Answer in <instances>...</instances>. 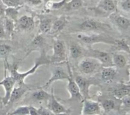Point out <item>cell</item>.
Here are the masks:
<instances>
[{
	"label": "cell",
	"mask_w": 130,
	"mask_h": 115,
	"mask_svg": "<svg viewBox=\"0 0 130 115\" xmlns=\"http://www.w3.org/2000/svg\"><path fill=\"white\" fill-rule=\"evenodd\" d=\"M50 62V59L47 58L45 55L42 53L40 58L38 60H36L35 62V65L30 69L29 71H26L25 73H19L17 70V66H13L11 67V76L13 78L15 81V83L17 84L19 86H22L25 85L24 80L25 78L30 75H32L36 72L38 67L43 64H46Z\"/></svg>",
	"instance_id": "1"
},
{
	"label": "cell",
	"mask_w": 130,
	"mask_h": 115,
	"mask_svg": "<svg viewBox=\"0 0 130 115\" xmlns=\"http://www.w3.org/2000/svg\"><path fill=\"white\" fill-rule=\"evenodd\" d=\"M102 65L94 58L85 59L79 64V69L83 74L88 75L96 72Z\"/></svg>",
	"instance_id": "2"
},
{
	"label": "cell",
	"mask_w": 130,
	"mask_h": 115,
	"mask_svg": "<svg viewBox=\"0 0 130 115\" xmlns=\"http://www.w3.org/2000/svg\"><path fill=\"white\" fill-rule=\"evenodd\" d=\"M77 38L85 44L93 45L94 43H104L107 44H114V41L112 40L108 37L103 36L102 34H91V35H85L80 34L77 35Z\"/></svg>",
	"instance_id": "3"
},
{
	"label": "cell",
	"mask_w": 130,
	"mask_h": 115,
	"mask_svg": "<svg viewBox=\"0 0 130 115\" xmlns=\"http://www.w3.org/2000/svg\"><path fill=\"white\" fill-rule=\"evenodd\" d=\"M53 53L50 59H49L50 62L53 63H60L66 59V50L63 41L60 40H56L54 42L53 47Z\"/></svg>",
	"instance_id": "4"
},
{
	"label": "cell",
	"mask_w": 130,
	"mask_h": 115,
	"mask_svg": "<svg viewBox=\"0 0 130 115\" xmlns=\"http://www.w3.org/2000/svg\"><path fill=\"white\" fill-rule=\"evenodd\" d=\"M67 66L69 73V78L67 80V81H68L67 90H68L69 93L71 95V99H83L81 93H80L78 86H77V83L75 81L73 75H72V71H71V67H70L68 62H67Z\"/></svg>",
	"instance_id": "5"
},
{
	"label": "cell",
	"mask_w": 130,
	"mask_h": 115,
	"mask_svg": "<svg viewBox=\"0 0 130 115\" xmlns=\"http://www.w3.org/2000/svg\"><path fill=\"white\" fill-rule=\"evenodd\" d=\"M101 105L98 102L93 101L89 99H84L82 114L98 115L101 112Z\"/></svg>",
	"instance_id": "6"
},
{
	"label": "cell",
	"mask_w": 130,
	"mask_h": 115,
	"mask_svg": "<svg viewBox=\"0 0 130 115\" xmlns=\"http://www.w3.org/2000/svg\"><path fill=\"white\" fill-rule=\"evenodd\" d=\"M74 80L78 86L80 93L84 99H90V87L93 85V82L88 80L86 78L81 76H76Z\"/></svg>",
	"instance_id": "7"
},
{
	"label": "cell",
	"mask_w": 130,
	"mask_h": 115,
	"mask_svg": "<svg viewBox=\"0 0 130 115\" xmlns=\"http://www.w3.org/2000/svg\"><path fill=\"white\" fill-rule=\"evenodd\" d=\"M90 53H91V56L92 58L97 60L102 66L104 67L114 66L112 62V58H111L110 54L107 52L97 50H92Z\"/></svg>",
	"instance_id": "8"
},
{
	"label": "cell",
	"mask_w": 130,
	"mask_h": 115,
	"mask_svg": "<svg viewBox=\"0 0 130 115\" xmlns=\"http://www.w3.org/2000/svg\"><path fill=\"white\" fill-rule=\"evenodd\" d=\"M15 84V80L11 76L5 77L0 82V85H2L5 90V96L2 98V102L4 105H6L8 103L10 95Z\"/></svg>",
	"instance_id": "9"
},
{
	"label": "cell",
	"mask_w": 130,
	"mask_h": 115,
	"mask_svg": "<svg viewBox=\"0 0 130 115\" xmlns=\"http://www.w3.org/2000/svg\"><path fill=\"white\" fill-rule=\"evenodd\" d=\"M106 25L93 20H86L79 25V30L81 31H97L106 30Z\"/></svg>",
	"instance_id": "10"
},
{
	"label": "cell",
	"mask_w": 130,
	"mask_h": 115,
	"mask_svg": "<svg viewBox=\"0 0 130 115\" xmlns=\"http://www.w3.org/2000/svg\"><path fill=\"white\" fill-rule=\"evenodd\" d=\"M69 78V73H66L62 67H58L54 69L52 72V76L48 80V81L42 87V89H46L50 85H52L53 83L59 80H67Z\"/></svg>",
	"instance_id": "11"
},
{
	"label": "cell",
	"mask_w": 130,
	"mask_h": 115,
	"mask_svg": "<svg viewBox=\"0 0 130 115\" xmlns=\"http://www.w3.org/2000/svg\"><path fill=\"white\" fill-rule=\"evenodd\" d=\"M48 109L51 111L53 114H58V113H69V110H67L62 104H61L56 99L55 97L53 94V89H52L51 97L48 100Z\"/></svg>",
	"instance_id": "12"
},
{
	"label": "cell",
	"mask_w": 130,
	"mask_h": 115,
	"mask_svg": "<svg viewBox=\"0 0 130 115\" xmlns=\"http://www.w3.org/2000/svg\"><path fill=\"white\" fill-rule=\"evenodd\" d=\"M44 44V39L43 37L41 34L36 36L34 39L32 40V41L30 42V44L27 47L26 54L24 57H26L34 51L39 50L40 49H42Z\"/></svg>",
	"instance_id": "13"
},
{
	"label": "cell",
	"mask_w": 130,
	"mask_h": 115,
	"mask_svg": "<svg viewBox=\"0 0 130 115\" xmlns=\"http://www.w3.org/2000/svg\"><path fill=\"white\" fill-rule=\"evenodd\" d=\"M27 90V88L25 86V85L22 86L17 85V87H14L11 93L8 104H12L18 101L24 95Z\"/></svg>",
	"instance_id": "14"
},
{
	"label": "cell",
	"mask_w": 130,
	"mask_h": 115,
	"mask_svg": "<svg viewBox=\"0 0 130 115\" xmlns=\"http://www.w3.org/2000/svg\"><path fill=\"white\" fill-rule=\"evenodd\" d=\"M116 74V69L114 68L113 66L104 67L101 73V79L104 82H111L115 78Z\"/></svg>",
	"instance_id": "15"
},
{
	"label": "cell",
	"mask_w": 130,
	"mask_h": 115,
	"mask_svg": "<svg viewBox=\"0 0 130 115\" xmlns=\"http://www.w3.org/2000/svg\"><path fill=\"white\" fill-rule=\"evenodd\" d=\"M19 25L23 30L31 31L34 27V21L32 17L25 15L19 19Z\"/></svg>",
	"instance_id": "16"
},
{
	"label": "cell",
	"mask_w": 130,
	"mask_h": 115,
	"mask_svg": "<svg viewBox=\"0 0 130 115\" xmlns=\"http://www.w3.org/2000/svg\"><path fill=\"white\" fill-rule=\"evenodd\" d=\"M51 97V94H48L44 89L40 88L38 90H36L32 94V97L33 99L37 101H43L48 100Z\"/></svg>",
	"instance_id": "17"
},
{
	"label": "cell",
	"mask_w": 130,
	"mask_h": 115,
	"mask_svg": "<svg viewBox=\"0 0 130 115\" xmlns=\"http://www.w3.org/2000/svg\"><path fill=\"white\" fill-rule=\"evenodd\" d=\"M66 24H67V20L65 18H61V19H58L57 21L55 22L54 24L52 25L50 32L53 34V33L61 31L66 26Z\"/></svg>",
	"instance_id": "18"
},
{
	"label": "cell",
	"mask_w": 130,
	"mask_h": 115,
	"mask_svg": "<svg viewBox=\"0 0 130 115\" xmlns=\"http://www.w3.org/2000/svg\"><path fill=\"white\" fill-rule=\"evenodd\" d=\"M112 62L114 66L119 68H123L126 65V59L123 55L114 54L112 57Z\"/></svg>",
	"instance_id": "19"
},
{
	"label": "cell",
	"mask_w": 130,
	"mask_h": 115,
	"mask_svg": "<svg viewBox=\"0 0 130 115\" xmlns=\"http://www.w3.org/2000/svg\"><path fill=\"white\" fill-rule=\"evenodd\" d=\"M117 49L119 50L124 51L127 53H130V47L129 45L126 43L124 39H116L114 41V44Z\"/></svg>",
	"instance_id": "20"
},
{
	"label": "cell",
	"mask_w": 130,
	"mask_h": 115,
	"mask_svg": "<svg viewBox=\"0 0 130 115\" xmlns=\"http://www.w3.org/2000/svg\"><path fill=\"white\" fill-rule=\"evenodd\" d=\"M52 20L49 19H43L41 20L39 24L40 31L43 33H48L52 29Z\"/></svg>",
	"instance_id": "21"
},
{
	"label": "cell",
	"mask_w": 130,
	"mask_h": 115,
	"mask_svg": "<svg viewBox=\"0 0 130 115\" xmlns=\"http://www.w3.org/2000/svg\"><path fill=\"white\" fill-rule=\"evenodd\" d=\"M69 52L71 57L74 59H77L82 55L81 47L76 44H71L69 47Z\"/></svg>",
	"instance_id": "22"
},
{
	"label": "cell",
	"mask_w": 130,
	"mask_h": 115,
	"mask_svg": "<svg viewBox=\"0 0 130 115\" xmlns=\"http://www.w3.org/2000/svg\"><path fill=\"white\" fill-rule=\"evenodd\" d=\"M115 21L118 26L123 29H127L130 27V21L124 17H116V18L115 19Z\"/></svg>",
	"instance_id": "23"
},
{
	"label": "cell",
	"mask_w": 130,
	"mask_h": 115,
	"mask_svg": "<svg viewBox=\"0 0 130 115\" xmlns=\"http://www.w3.org/2000/svg\"><path fill=\"white\" fill-rule=\"evenodd\" d=\"M101 107L105 111L109 112L116 108V103L112 99H105L102 101Z\"/></svg>",
	"instance_id": "24"
},
{
	"label": "cell",
	"mask_w": 130,
	"mask_h": 115,
	"mask_svg": "<svg viewBox=\"0 0 130 115\" xmlns=\"http://www.w3.org/2000/svg\"><path fill=\"white\" fill-rule=\"evenodd\" d=\"M18 14V8H17L8 7V8L5 9V15L7 17V18L11 19L12 20H16L17 19Z\"/></svg>",
	"instance_id": "25"
},
{
	"label": "cell",
	"mask_w": 130,
	"mask_h": 115,
	"mask_svg": "<svg viewBox=\"0 0 130 115\" xmlns=\"http://www.w3.org/2000/svg\"><path fill=\"white\" fill-rule=\"evenodd\" d=\"M100 6L106 11H113L116 10L115 4L112 0H104Z\"/></svg>",
	"instance_id": "26"
},
{
	"label": "cell",
	"mask_w": 130,
	"mask_h": 115,
	"mask_svg": "<svg viewBox=\"0 0 130 115\" xmlns=\"http://www.w3.org/2000/svg\"><path fill=\"white\" fill-rule=\"evenodd\" d=\"M29 106H20L11 113H8L7 115H29Z\"/></svg>",
	"instance_id": "27"
},
{
	"label": "cell",
	"mask_w": 130,
	"mask_h": 115,
	"mask_svg": "<svg viewBox=\"0 0 130 115\" xmlns=\"http://www.w3.org/2000/svg\"><path fill=\"white\" fill-rule=\"evenodd\" d=\"M5 29H6V33L8 35H11L13 33L14 31V23L13 20L6 18L5 20Z\"/></svg>",
	"instance_id": "28"
},
{
	"label": "cell",
	"mask_w": 130,
	"mask_h": 115,
	"mask_svg": "<svg viewBox=\"0 0 130 115\" xmlns=\"http://www.w3.org/2000/svg\"><path fill=\"white\" fill-rule=\"evenodd\" d=\"M3 3L8 7L17 8L22 4V0H2Z\"/></svg>",
	"instance_id": "29"
},
{
	"label": "cell",
	"mask_w": 130,
	"mask_h": 115,
	"mask_svg": "<svg viewBox=\"0 0 130 115\" xmlns=\"http://www.w3.org/2000/svg\"><path fill=\"white\" fill-rule=\"evenodd\" d=\"M11 52V47L8 45H0V56L1 57H5V56L8 55Z\"/></svg>",
	"instance_id": "30"
},
{
	"label": "cell",
	"mask_w": 130,
	"mask_h": 115,
	"mask_svg": "<svg viewBox=\"0 0 130 115\" xmlns=\"http://www.w3.org/2000/svg\"><path fill=\"white\" fill-rule=\"evenodd\" d=\"M82 6V2L80 0H72L67 5V8L68 10H77Z\"/></svg>",
	"instance_id": "31"
},
{
	"label": "cell",
	"mask_w": 130,
	"mask_h": 115,
	"mask_svg": "<svg viewBox=\"0 0 130 115\" xmlns=\"http://www.w3.org/2000/svg\"><path fill=\"white\" fill-rule=\"evenodd\" d=\"M122 106L124 109L130 110V94L122 99Z\"/></svg>",
	"instance_id": "32"
},
{
	"label": "cell",
	"mask_w": 130,
	"mask_h": 115,
	"mask_svg": "<svg viewBox=\"0 0 130 115\" xmlns=\"http://www.w3.org/2000/svg\"><path fill=\"white\" fill-rule=\"evenodd\" d=\"M66 0H62L60 2H57V3H52V5H51V8L53 9H58L60 8H61L62 6H63V5L66 4Z\"/></svg>",
	"instance_id": "33"
},
{
	"label": "cell",
	"mask_w": 130,
	"mask_h": 115,
	"mask_svg": "<svg viewBox=\"0 0 130 115\" xmlns=\"http://www.w3.org/2000/svg\"><path fill=\"white\" fill-rule=\"evenodd\" d=\"M29 115H40V110L39 109H37L35 107L29 106Z\"/></svg>",
	"instance_id": "34"
},
{
	"label": "cell",
	"mask_w": 130,
	"mask_h": 115,
	"mask_svg": "<svg viewBox=\"0 0 130 115\" xmlns=\"http://www.w3.org/2000/svg\"><path fill=\"white\" fill-rule=\"evenodd\" d=\"M122 8L125 11H130V0H126L122 3Z\"/></svg>",
	"instance_id": "35"
},
{
	"label": "cell",
	"mask_w": 130,
	"mask_h": 115,
	"mask_svg": "<svg viewBox=\"0 0 130 115\" xmlns=\"http://www.w3.org/2000/svg\"><path fill=\"white\" fill-rule=\"evenodd\" d=\"M39 110H40V115H55V114H53L49 109L48 110V109H43L41 108L39 109Z\"/></svg>",
	"instance_id": "36"
},
{
	"label": "cell",
	"mask_w": 130,
	"mask_h": 115,
	"mask_svg": "<svg viewBox=\"0 0 130 115\" xmlns=\"http://www.w3.org/2000/svg\"><path fill=\"white\" fill-rule=\"evenodd\" d=\"M5 35H6V34H5V29L1 25H0V39L5 38Z\"/></svg>",
	"instance_id": "37"
},
{
	"label": "cell",
	"mask_w": 130,
	"mask_h": 115,
	"mask_svg": "<svg viewBox=\"0 0 130 115\" xmlns=\"http://www.w3.org/2000/svg\"><path fill=\"white\" fill-rule=\"evenodd\" d=\"M5 14V9L2 5H0V16H3Z\"/></svg>",
	"instance_id": "38"
},
{
	"label": "cell",
	"mask_w": 130,
	"mask_h": 115,
	"mask_svg": "<svg viewBox=\"0 0 130 115\" xmlns=\"http://www.w3.org/2000/svg\"><path fill=\"white\" fill-rule=\"evenodd\" d=\"M33 5H39L41 3V0H29Z\"/></svg>",
	"instance_id": "39"
},
{
	"label": "cell",
	"mask_w": 130,
	"mask_h": 115,
	"mask_svg": "<svg viewBox=\"0 0 130 115\" xmlns=\"http://www.w3.org/2000/svg\"><path fill=\"white\" fill-rule=\"evenodd\" d=\"M55 115H69L68 113H60L58 114H55Z\"/></svg>",
	"instance_id": "40"
},
{
	"label": "cell",
	"mask_w": 130,
	"mask_h": 115,
	"mask_svg": "<svg viewBox=\"0 0 130 115\" xmlns=\"http://www.w3.org/2000/svg\"><path fill=\"white\" fill-rule=\"evenodd\" d=\"M44 1H46V2H48V1H49V0H44Z\"/></svg>",
	"instance_id": "41"
},
{
	"label": "cell",
	"mask_w": 130,
	"mask_h": 115,
	"mask_svg": "<svg viewBox=\"0 0 130 115\" xmlns=\"http://www.w3.org/2000/svg\"><path fill=\"white\" fill-rule=\"evenodd\" d=\"M0 115H6V114H0Z\"/></svg>",
	"instance_id": "42"
},
{
	"label": "cell",
	"mask_w": 130,
	"mask_h": 115,
	"mask_svg": "<svg viewBox=\"0 0 130 115\" xmlns=\"http://www.w3.org/2000/svg\"><path fill=\"white\" fill-rule=\"evenodd\" d=\"M81 115H83V114H81Z\"/></svg>",
	"instance_id": "43"
}]
</instances>
